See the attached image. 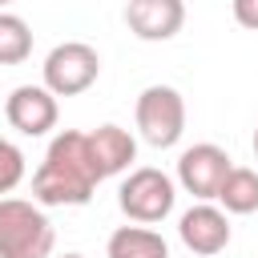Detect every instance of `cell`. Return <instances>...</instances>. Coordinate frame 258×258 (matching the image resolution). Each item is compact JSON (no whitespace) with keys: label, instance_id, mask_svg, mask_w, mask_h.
Masks as SVG:
<instances>
[{"label":"cell","instance_id":"1","mask_svg":"<svg viewBox=\"0 0 258 258\" xmlns=\"http://www.w3.org/2000/svg\"><path fill=\"white\" fill-rule=\"evenodd\" d=\"M101 181H105V173L93 157L89 133L60 129L48 141V149L32 173V198L40 206H85Z\"/></svg>","mask_w":258,"mask_h":258},{"label":"cell","instance_id":"2","mask_svg":"<svg viewBox=\"0 0 258 258\" xmlns=\"http://www.w3.org/2000/svg\"><path fill=\"white\" fill-rule=\"evenodd\" d=\"M56 230L32 198H0V258H52Z\"/></svg>","mask_w":258,"mask_h":258},{"label":"cell","instance_id":"3","mask_svg":"<svg viewBox=\"0 0 258 258\" xmlns=\"http://www.w3.org/2000/svg\"><path fill=\"white\" fill-rule=\"evenodd\" d=\"M133 121L145 145L173 149L185 133V97L173 85H145L133 105Z\"/></svg>","mask_w":258,"mask_h":258},{"label":"cell","instance_id":"4","mask_svg":"<svg viewBox=\"0 0 258 258\" xmlns=\"http://www.w3.org/2000/svg\"><path fill=\"white\" fill-rule=\"evenodd\" d=\"M117 206L129 222H141V226H157L173 214L177 206V181L165 173V169H153V165H141L133 169L121 189H117Z\"/></svg>","mask_w":258,"mask_h":258},{"label":"cell","instance_id":"5","mask_svg":"<svg viewBox=\"0 0 258 258\" xmlns=\"http://www.w3.org/2000/svg\"><path fill=\"white\" fill-rule=\"evenodd\" d=\"M101 77V52L85 40H64L56 48H48L44 64H40V85H48L56 97H77L85 89H93Z\"/></svg>","mask_w":258,"mask_h":258},{"label":"cell","instance_id":"6","mask_svg":"<svg viewBox=\"0 0 258 258\" xmlns=\"http://www.w3.org/2000/svg\"><path fill=\"white\" fill-rule=\"evenodd\" d=\"M230 169H234V161L222 145L198 141V145L181 149V157H177V185L185 194H194L198 202H214Z\"/></svg>","mask_w":258,"mask_h":258},{"label":"cell","instance_id":"7","mask_svg":"<svg viewBox=\"0 0 258 258\" xmlns=\"http://www.w3.org/2000/svg\"><path fill=\"white\" fill-rule=\"evenodd\" d=\"M4 117L16 133L24 137H44L48 129H56V117H60V105H56V93L48 85H16L4 101Z\"/></svg>","mask_w":258,"mask_h":258},{"label":"cell","instance_id":"8","mask_svg":"<svg viewBox=\"0 0 258 258\" xmlns=\"http://www.w3.org/2000/svg\"><path fill=\"white\" fill-rule=\"evenodd\" d=\"M177 238L189 254H202V258H214L230 246V214L222 206H210V202H198L189 206L181 218H177Z\"/></svg>","mask_w":258,"mask_h":258},{"label":"cell","instance_id":"9","mask_svg":"<svg viewBox=\"0 0 258 258\" xmlns=\"http://www.w3.org/2000/svg\"><path fill=\"white\" fill-rule=\"evenodd\" d=\"M125 24L145 44L173 40L185 24V0H129L125 4Z\"/></svg>","mask_w":258,"mask_h":258},{"label":"cell","instance_id":"10","mask_svg":"<svg viewBox=\"0 0 258 258\" xmlns=\"http://www.w3.org/2000/svg\"><path fill=\"white\" fill-rule=\"evenodd\" d=\"M89 145H93V157H97V165H101L105 177L125 173L137 161V141L121 125H97V129H89Z\"/></svg>","mask_w":258,"mask_h":258},{"label":"cell","instance_id":"11","mask_svg":"<svg viewBox=\"0 0 258 258\" xmlns=\"http://www.w3.org/2000/svg\"><path fill=\"white\" fill-rule=\"evenodd\" d=\"M105 258H169V246L157 230L133 222V226H121V230L109 234Z\"/></svg>","mask_w":258,"mask_h":258},{"label":"cell","instance_id":"12","mask_svg":"<svg viewBox=\"0 0 258 258\" xmlns=\"http://www.w3.org/2000/svg\"><path fill=\"white\" fill-rule=\"evenodd\" d=\"M226 214H254L258 210V173L246 169V165H234L214 198Z\"/></svg>","mask_w":258,"mask_h":258},{"label":"cell","instance_id":"13","mask_svg":"<svg viewBox=\"0 0 258 258\" xmlns=\"http://www.w3.org/2000/svg\"><path fill=\"white\" fill-rule=\"evenodd\" d=\"M32 56V28L16 12L0 8V64H24Z\"/></svg>","mask_w":258,"mask_h":258},{"label":"cell","instance_id":"14","mask_svg":"<svg viewBox=\"0 0 258 258\" xmlns=\"http://www.w3.org/2000/svg\"><path fill=\"white\" fill-rule=\"evenodd\" d=\"M24 181V153L8 137H0V198H8Z\"/></svg>","mask_w":258,"mask_h":258},{"label":"cell","instance_id":"15","mask_svg":"<svg viewBox=\"0 0 258 258\" xmlns=\"http://www.w3.org/2000/svg\"><path fill=\"white\" fill-rule=\"evenodd\" d=\"M230 8H234V20L242 28L258 32V0H230Z\"/></svg>","mask_w":258,"mask_h":258},{"label":"cell","instance_id":"16","mask_svg":"<svg viewBox=\"0 0 258 258\" xmlns=\"http://www.w3.org/2000/svg\"><path fill=\"white\" fill-rule=\"evenodd\" d=\"M254 157H258V129H254Z\"/></svg>","mask_w":258,"mask_h":258},{"label":"cell","instance_id":"17","mask_svg":"<svg viewBox=\"0 0 258 258\" xmlns=\"http://www.w3.org/2000/svg\"><path fill=\"white\" fill-rule=\"evenodd\" d=\"M60 258H85V254H60Z\"/></svg>","mask_w":258,"mask_h":258},{"label":"cell","instance_id":"18","mask_svg":"<svg viewBox=\"0 0 258 258\" xmlns=\"http://www.w3.org/2000/svg\"><path fill=\"white\" fill-rule=\"evenodd\" d=\"M4 4H12V0H0V8H4Z\"/></svg>","mask_w":258,"mask_h":258}]
</instances>
